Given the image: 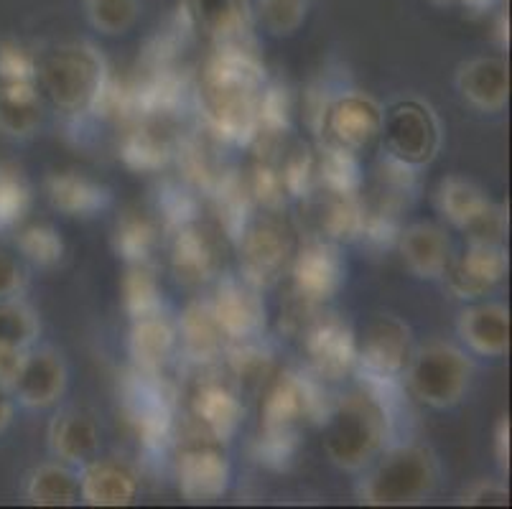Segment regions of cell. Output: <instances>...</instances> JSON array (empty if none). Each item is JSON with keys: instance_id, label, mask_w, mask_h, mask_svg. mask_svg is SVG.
Here are the masks:
<instances>
[{"instance_id": "49", "label": "cell", "mask_w": 512, "mask_h": 509, "mask_svg": "<svg viewBox=\"0 0 512 509\" xmlns=\"http://www.w3.org/2000/svg\"><path fill=\"white\" fill-rule=\"evenodd\" d=\"M13 418H16V400H13L11 390L0 387V436L11 428Z\"/></svg>"}, {"instance_id": "15", "label": "cell", "mask_w": 512, "mask_h": 509, "mask_svg": "<svg viewBox=\"0 0 512 509\" xmlns=\"http://www.w3.org/2000/svg\"><path fill=\"white\" fill-rule=\"evenodd\" d=\"M510 270L505 245H479L469 242L459 255H451L444 275L446 288L459 301H482L490 296Z\"/></svg>"}, {"instance_id": "9", "label": "cell", "mask_w": 512, "mask_h": 509, "mask_svg": "<svg viewBox=\"0 0 512 509\" xmlns=\"http://www.w3.org/2000/svg\"><path fill=\"white\" fill-rule=\"evenodd\" d=\"M385 107L367 92L347 90L324 102L319 112L321 146L362 156L380 140Z\"/></svg>"}, {"instance_id": "45", "label": "cell", "mask_w": 512, "mask_h": 509, "mask_svg": "<svg viewBox=\"0 0 512 509\" xmlns=\"http://www.w3.org/2000/svg\"><path fill=\"white\" fill-rule=\"evenodd\" d=\"M299 448V433L291 431H263L258 441V456L268 466L283 469L296 456Z\"/></svg>"}, {"instance_id": "10", "label": "cell", "mask_w": 512, "mask_h": 509, "mask_svg": "<svg viewBox=\"0 0 512 509\" xmlns=\"http://www.w3.org/2000/svg\"><path fill=\"white\" fill-rule=\"evenodd\" d=\"M327 400L314 377L304 372H276L260 390V428L263 431L301 433L304 423L321 418Z\"/></svg>"}, {"instance_id": "1", "label": "cell", "mask_w": 512, "mask_h": 509, "mask_svg": "<svg viewBox=\"0 0 512 509\" xmlns=\"http://www.w3.org/2000/svg\"><path fill=\"white\" fill-rule=\"evenodd\" d=\"M265 69L245 44H220L199 77V110L227 143H253L265 92Z\"/></svg>"}, {"instance_id": "27", "label": "cell", "mask_w": 512, "mask_h": 509, "mask_svg": "<svg viewBox=\"0 0 512 509\" xmlns=\"http://www.w3.org/2000/svg\"><path fill=\"white\" fill-rule=\"evenodd\" d=\"M176 151V140L166 125V115H143L136 125L125 133L123 153L125 163L136 171H158L171 161Z\"/></svg>"}, {"instance_id": "28", "label": "cell", "mask_w": 512, "mask_h": 509, "mask_svg": "<svg viewBox=\"0 0 512 509\" xmlns=\"http://www.w3.org/2000/svg\"><path fill=\"white\" fill-rule=\"evenodd\" d=\"M46 102L36 82H0V133L29 140L41 130Z\"/></svg>"}, {"instance_id": "48", "label": "cell", "mask_w": 512, "mask_h": 509, "mask_svg": "<svg viewBox=\"0 0 512 509\" xmlns=\"http://www.w3.org/2000/svg\"><path fill=\"white\" fill-rule=\"evenodd\" d=\"M29 349H16V347H0V387L11 390L13 380H16L18 370H21L23 357Z\"/></svg>"}, {"instance_id": "37", "label": "cell", "mask_w": 512, "mask_h": 509, "mask_svg": "<svg viewBox=\"0 0 512 509\" xmlns=\"http://www.w3.org/2000/svg\"><path fill=\"white\" fill-rule=\"evenodd\" d=\"M13 245L23 263H31L34 268H57L67 252L62 232L46 222L18 224L13 230Z\"/></svg>"}, {"instance_id": "21", "label": "cell", "mask_w": 512, "mask_h": 509, "mask_svg": "<svg viewBox=\"0 0 512 509\" xmlns=\"http://www.w3.org/2000/svg\"><path fill=\"white\" fill-rule=\"evenodd\" d=\"M128 354L133 370L143 375H164V370L179 354V331L176 321L166 311L130 321Z\"/></svg>"}, {"instance_id": "16", "label": "cell", "mask_w": 512, "mask_h": 509, "mask_svg": "<svg viewBox=\"0 0 512 509\" xmlns=\"http://www.w3.org/2000/svg\"><path fill=\"white\" fill-rule=\"evenodd\" d=\"M169 265L184 286H204L220 278L222 242L207 224L184 222L169 240Z\"/></svg>"}, {"instance_id": "34", "label": "cell", "mask_w": 512, "mask_h": 509, "mask_svg": "<svg viewBox=\"0 0 512 509\" xmlns=\"http://www.w3.org/2000/svg\"><path fill=\"white\" fill-rule=\"evenodd\" d=\"M225 357L232 380L237 382V392H260L265 387V382L276 375V364H273L271 349L263 347L260 339L227 344Z\"/></svg>"}, {"instance_id": "33", "label": "cell", "mask_w": 512, "mask_h": 509, "mask_svg": "<svg viewBox=\"0 0 512 509\" xmlns=\"http://www.w3.org/2000/svg\"><path fill=\"white\" fill-rule=\"evenodd\" d=\"M316 227L319 237L329 242L360 240L362 227H365V204L357 194H334V191H321L316 199Z\"/></svg>"}, {"instance_id": "4", "label": "cell", "mask_w": 512, "mask_h": 509, "mask_svg": "<svg viewBox=\"0 0 512 509\" xmlns=\"http://www.w3.org/2000/svg\"><path fill=\"white\" fill-rule=\"evenodd\" d=\"M441 482L439 456L423 443L385 446L362 469L357 499L370 507H411L434 497Z\"/></svg>"}, {"instance_id": "35", "label": "cell", "mask_w": 512, "mask_h": 509, "mask_svg": "<svg viewBox=\"0 0 512 509\" xmlns=\"http://www.w3.org/2000/svg\"><path fill=\"white\" fill-rule=\"evenodd\" d=\"M490 196L484 194L474 181L462 179V176H446L436 191V204L444 214L446 222H451L456 230H467L469 224L490 207Z\"/></svg>"}, {"instance_id": "8", "label": "cell", "mask_w": 512, "mask_h": 509, "mask_svg": "<svg viewBox=\"0 0 512 509\" xmlns=\"http://www.w3.org/2000/svg\"><path fill=\"white\" fill-rule=\"evenodd\" d=\"M355 344V370H360L372 390L395 385L406 372L408 359L416 349L411 326L393 314L372 316L360 334L355 331Z\"/></svg>"}, {"instance_id": "2", "label": "cell", "mask_w": 512, "mask_h": 509, "mask_svg": "<svg viewBox=\"0 0 512 509\" xmlns=\"http://www.w3.org/2000/svg\"><path fill=\"white\" fill-rule=\"evenodd\" d=\"M321 448L342 471H362L390 438V410L380 390H352L321 413Z\"/></svg>"}, {"instance_id": "18", "label": "cell", "mask_w": 512, "mask_h": 509, "mask_svg": "<svg viewBox=\"0 0 512 509\" xmlns=\"http://www.w3.org/2000/svg\"><path fill=\"white\" fill-rule=\"evenodd\" d=\"M125 405H128V420L138 441L148 451H161L174 436V410L161 385V375L136 372V380L125 395Z\"/></svg>"}, {"instance_id": "41", "label": "cell", "mask_w": 512, "mask_h": 509, "mask_svg": "<svg viewBox=\"0 0 512 509\" xmlns=\"http://www.w3.org/2000/svg\"><path fill=\"white\" fill-rule=\"evenodd\" d=\"M250 16L271 36H293L309 16V0H253Z\"/></svg>"}, {"instance_id": "36", "label": "cell", "mask_w": 512, "mask_h": 509, "mask_svg": "<svg viewBox=\"0 0 512 509\" xmlns=\"http://www.w3.org/2000/svg\"><path fill=\"white\" fill-rule=\"evenodd\" d=\"M120 291H123V308L130 321L164 311V288L151 263H130Z\"/></svg>"}, {"instance_id": "19", "label": "cell", "mask_w": 512, "mask_h": 509, "mask_svg": "<svg viewBox=\"0 0 512 509\" xmlns=\"http://www.w3.org/2000/svg\"><path fill=\"white\" fill-rule=\"evenodd\" d=\"M141 494V474L123 456H100L79 466V502L90 507H128Z\"/></svg>"}, {"instance_id": "7", "label": "cell", "mask_w": 512, "mask_h": 509, "mask_svg": "<svg viewBox=\"0 0 512 509\" xmlns=\"http://www.w3.org/2000/svg\"><path fill=\"white\" fill-rule=\"evenodd\" d=\"M293 232L286 219L271 214H248L237 230V255L240 275L260 291L276 286L291 265Z\"/></svg>"}, {"instance_id": "51", "label": "cell", "mask_w": 512, "mask_h": 509, "mask_svg": "<svg viewBox=\"0 0 512 509\" xmlns=\"http://www.w3.org/2000/svg\"><path fill=\"white\" fill-rule=\"evenodd\" d=\"M439 6H446V3H464V6L474 8V11H484V8L495 6L497 0H434Z\"/></svg>"}, {"instance_id": "40", "label": "cell", "mask_w": 512, "mask_h": 509, "mask_svg": "<svg viewBox=\"0 0 512 509\" xmlns=\"http://www.w3.org/2000/svg\"><path fill=\"white\" fill-rule=\"evenodd\" d=\"M39 334V314L21 296L0 301V347L31 349L39 342Z\"/></svg>"}, {"instance_id": "39", "label": "cell", "mask_w": 512, "mask_h": 509, "mask_svg": "<svg viewBox=\"0 0 512 509\" xmlns=\"http://www.w3.org/2000/svg\"><path fill=\"white\" fill-rule=\"evenodd\" d=\"M34 204V189L18 166L0 163V232H13L23 224Z\"/></svg>"}, {"instance_id": "24", "label": "cell", "mask_w": 512, "mask_h": 509, "mask_svg": "<svg viewBox=\"0 0 512 509\" xmlns=\"http://www.w3.org/2000/svg\"><path fill=\"white\" fill-rule=\"evenodd\" d=\"M456 334L479 357H505L510 349V311L495 301H472L456 319Z\"/></svg>"}, {"instance_id": "20", "label": "cell", "mask_w": 512, "mask_h": 509, "mask_svg": "<svg viewBox=\"0 0 512 509\" xmlns=\"http://www.w3.org/2000/svg\"><path fill=\"white\" fill-rule=\"evenodd\" d=\"M456 92L479 112H502L510 102V67L502 56H474L456 69Z\"/></svg>"}, {"instance_id": "44", "label": "cell", "mask_w": 512, "mask_h": 509, "mask_svg": "<svg viewBox=\"0 0 512 509\" xmlns=\"http://www.w3.org/2000/svg\"><path fill=\"white\" fill-rule=\"evenodd\" d=\"M464 237L469 242H479V245H505L507 209L502 204L490 202V207L464 230Z\"/></svg>"}, {"instance_id": "43", "label": "cell", "mask_w": 512, "mask_h": 509, "mask_svg": "<svg viewBox=\"0 0 512 509\" xmlns=\"http://www.w3.org/2000/svg\"><path fill=\"white\" fill-rule=\"evenodd\" d=\"M39 51L18 39L0 41V82H34Z\"/></svg>"}, {"instance_id": "38", "label": "cell", "mask_w": 512, "mask_h": 509, "mask_svg": "<svg viewBox=\"0 0 512 509\" xmlns=\"http://www.w3.org/2000/svg\"><path fill=\"white\" fill-rule=\"evenodd\" d=\"M314 171L316 189L334 191V194H360V156L344 153L339 148L319 146V151L314 153Z\"/></svg>"}, {"instance_id": "30", "label": "cell", "mask_w": 512, "mask_h": 509, "mask_svg": "<svg viewBox=\"0 0 512 509\" xmlns=\"http://www.w3.org/2000/svg\"><path fill=\"white\" fill-rule=\"evenodd\" d=\"M23 499L34 507H72L79 502V469L64 461H46L29 471Z\"/></svg>"}, {"instance_id": "11", "label": "cell", "mask_w": 512, "mask_h": 509, "mask_svg": "<svg viewBox=\"0 0 512 509\" xmlns=\"http://www.w3.org/2000/svg\"><path fill=\"white\" fill-rule=\"evenodd\" d=\"M176 479L184 499L189 502H214L230 489L232 466L222 441L199 433L184 443L176 456Z\"/></svg>"}, {"instance_id": "42", "label": "cell", "mask_w": 512, "mask_h": 509, "mask_svg": "<svg viewBox=\"0 0 512 509\" xmlns=\"http://www.w3.org/2000/svg\"><path fill=\"white\" fill-rule=\"evenodd\" d=\"M85 16L95 31L105 36H123L141 18V0H82Z\"/></svg>"}, {"instance_id": "46", "label": "cell", "mask_w": 512, "mask_h": 509, "mask_svg": "<svg viewBox=\"0 0 512 509\" xmlns=\"http://www.w3.org/2000/svg\"><path fill=\"white\" fill-rule=\"evenodd\" d=\"M29 288V268L21 255L0 247V301L3 298H18Z\"/></svg>"}, {"instance_id": "6", "label": "cell", "mask_w": 512, "mask_h": 509, "mask_svg": "<svg viewBox=\"0 0 512 509\" xmlns=\"http://www.w3.org/2000/svg\"><path fill=\"white\" fill-rule=\"evenodd\" d=\"M380 140L390 163L416 174L439 156L444 133L434 107L418 97H403L383 110Z\"/></svg>"}, {"instance_id": "13", "label": "cell", "mask_w": 512, "mask_h": 509, "mask_svg": "<svg viewBox=\"0 0 512 509\" xmlns=\"http://www.w3.org/2000/svg\"><path fill=\"white\" fill-rule=\"evenodd\" d=\"M207 303L230 344L250 342V339L263 336L265 321H268L263 291L242 275L217 280L212 298Z\"/></svg>"}, {"instance_id": "5", "label": "cell", "mask_w": 512, "mask_h": 509, "mask_svg": "<svg viewBox=\"0 0 512 509\" xmlns=\"http://www.w3.org/2000/svg\"><path fill=\"white\" fill-rule=\"evenodd\" d=\"M472 375V359L464 349L449 342H426L413 349L400 380L408 395L421 405L449 410L464 400Z\"/></svg>"}, {"instance_id": "47", "label": "cell", "mask_w": 512, "mask_h": 509, "mask_svg": "<svg viewBox=\"0 0 512 509\" xmlns=\"http://www.w3.org/2000/svg\"><path fill=\"white\" fill-rule=\"evenodd\" d=\"M459 502L469 507H492V504L510 502V492H507V484L495 482V479H479L464 489Z\"/></svg>"}, {"instance_id": "3", "label": "cell", "mask_w": 512, "mask_h": 509, "mask_svg": "<svg viewBox=\"0 0 512 509\" xmlns=\"http://www.w3.org/2000/svg\"><path fill=\"white\" fill-rule=\"evenodd\" d=\"M34 82L46 107L69 118H82L97 112L110 74L97 46L87 41H64L39 51Z\"/></svg>"}, {"instance_id": "17", "label": "cell", "mask_w": 512, "mask_h": 509, "mask_svg": "<svg viewBox=\"0 0 512 509\" xmlns=\"http://www.w3.org/2000/svg\"><path fill=\"white\" fill-rule=\"evenodd\" d=\"M69 385V370L62 354L51 347H34L23 357L21 370L11 385L16 405L26 410L54 408L64 398Z\"/></svg>"}, {"instance_id": "12", "label": "cell", "mask_w": 512, "mask_h": 509, "mask_svg": "<svg viewBox=\"0 0 512 509\" xmlns=\"http://www.w3.org/2000/svg\"><path fill=\"white\" fill-rule=\"evenodd\" d=\"M301 336L311 377L337 382L355 370V329L337 314H316Z\"/></svg>"}, {"instance_id": "14", "label": "cell", "mask_w": 512, "mask_h": 509, "mask_svg": "<svg viewBox=\"0 0 512 509\" xmlns=\"http://www.w3.org/2000/svg\"><path fill=\"white\" fill-rule=\"evenodd\" d=\"M293 280V296L304 298V301L324 306L332 301L344 286V258L337 242H329L324 237H314L306 245L296 247L291 265Z\"/></svg>"}, {"instance_id": "29", "label": "cell", "mask_w": 512, "mask_h": 509, "mask_svg": "<svg viewBox=\"0 0 512 509\" xmlns=\"http://www.w3.org/2000/svg\"><path fill=\"white\" fill-rule=\"evenodd\" d=\"M176 331H179V352L197 364H212L222 359L230 344L207 301L189 303L176 321Z\"/></svg>"}, {"instance_id": "22", "label": "cell", "mask_w": 512, "mask_h": 509, "mask_svg": "<svg viewBox=\"0 0 512 509\" xmlns=\"http://www.w3.org/2000/svg\"><path fill=\"white\" fill-rule=\"evenodd\" d=\"M240 392L225 380H202L192 392V418L199 433L217 441H230L242 426Z\"/></svg>"}, {"instance_id": "23", "label": "cell", "mask_w": 512, "mask_h": 509, "mask_svg": "<svg viewBox=\"0 0 512 509\" xmlns=\"http://www.w3.org/2000/svg\"><path fill=\"white\" fill-rule=\"evenodd\" d=\"M100 438V423L85 408L59 410L46 431L51 456L69 466H77V469L100 454Z\"/></svg>"}, {"instance_id": "25", "label": "cell", "mask_w": 512, "mask_h": 509, "mask_svg": "<svg viewBox=\"0 0 512 509\" xmlns=\"http://www.w3.org/2000/svg\"><path fill=\"white\" fill-rule=\"evenodd\" d=\"M400 258L416 278L439 280L451 260V240L439 224L416 222L408 224L395 237Z\"/></svg>"}, {"instance_id": "31", "label": "cell", "mask_w": 512, "mask_h": 509, "mask_svg": "<svg viewBox=\"0 0 512 509\" xmlns=\"http://www.w3.org/2000/svg\"><path fill=\"white\" fill-rule=\"evenodd\" d=\"M199 26L217 44H245L250 31V6L245 0H186Z\"/></svg>"}, {"instance_id": "26", "label": "cell", "mask_w": 512, "mask_h": 509, "mask_svg": "<svg viewBox=\"0 0 512 509\" xmlns=\"http://www.w3.org/2000/svg\"><path fill=\"white\" fill-rule=\"evenodd\" d=\"M44 194L49 204L64 217H95L113 202L105 184L82 171H54L44 179Z\"/></svg>"}, {"instance_id": "50", "label": "cell", "mask_w": 512, "mask_h": 509, "mask_svg": "<svg viewBox=\"0 0 512 509\" xmlns=\"http://www.w3.org/2000/svg\"><path fill=\"white\" fill-rule=\"evenodd\" d=\"M495 443H497V461L505 466L507 464V420H500V426H497V433H495Z\"/></svg>"}, {"instance_id": "32", "label": "cell", "mask_w": 512, "mask_h": 509, "mask_svg": "<svg viewBox=\"0 0 512 509\" xmlns=\"http://www.w3.org/2000/svg\"><path fill=\"white\" fill-rule=\"evenodd\" d=\"M161 219L146 209H128L118 217L113 230V250L125 263H151L161 245Z\"/></svg>"}]
</instances>
